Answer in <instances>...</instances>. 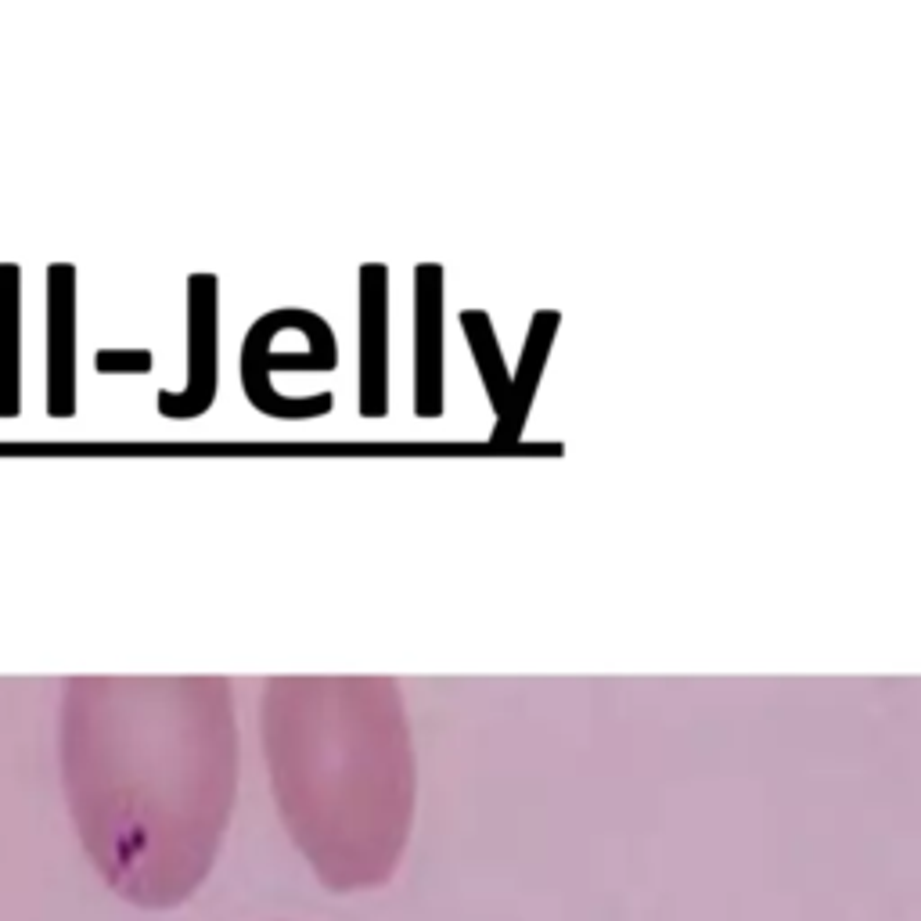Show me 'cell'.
I'll return each instance as SVG.
<instances>
[{
  "label": "cell",
  "mask_w": 921,
  "mask_h": 921,
  "mask_svg": "<svg viewBox=\"0 0 921 921\" xmlns=\"http://www.w3.org/2000/svg\"><path fill=\"white\" fill-rule=\"evenodd\" d=\"M303 310H274L267 317L252 324L249 335H245L242 346V389L249 396V403L267 418H317V414L331 411V393L310 396V400H288V396L274 393L270 375L274 371H331L339 364V353L335 349H306V353H274L270 342L281 328H292L299 324Z\"/></svg>",
  "instance_id": "6da1fadb"
},
{
  "label": "cell",
  "mask_w": 921,
  "mask_h": 921,
  "mask_svg": "<svg viewBox=\"0 0 921 921\" xmlns=\"http://www.w3.org/2000/svg\"><path fill=\"white\" fill-rule=\"evenodd\" d=\"M216 278L191 274L188 278V385L180 393L159 389V414L173 421H191L213 407L220 385V346H216Z\"/></svg>",
  "instance_id": "7a4b0ae2"
},
{
  "label": "cell",
  "mask_w": 921,
  "mask_h": 921,
  "mask_svg": "<svg viewBox=\"0 0 921 921\" xmlns=\"http://www.w3.org/2000/svg\"><path fill=\"white\" fill-rule=\"evenodd\" d=\"M47 414H76V267H47Z\"/></svg>",
  "instance_id": "3957f363"
},
{
  "label": "cell",
  "mask_w": 921,
  "mask_h": 921,
  "mask_svg": "<svg viewBox=\"0 0 921 921\" xmlns=\"http://www.w3.org/2000/svg\"><path fill=\"white\" fill-rule=\"evenodd\" d=\"M360 414H385V267L360 270Z\"/></svg>",
  "instance_id": "277c9868"
},
{
  "label": "cell",
  "mask_w": 921,
  "mask_h": 921,
  "mask_svg": "<svg viewBox=\"0 0 921 921\" xmlns=\"http://www.w3.org/2000/svg\"><path fill=\"white\" fill-rule=\"evenodd\" d=\"M22 411V270L0 263V418Z\"/></svg>",
  "instance_id": "5b68a950"
},
{
  "label": "cell",
  "mask_w": 921,
  "mask_h": 921,
  "mask_svg": "<svg viewBox=\"0 0 921 921\" xmlns=\"http://www.w3.org/2000/svg\"><path fill=\"white\" fill-rule=\"evenodd\" d=\"M439 267L418 270V403L414 411L432 418L439 414L443 385H439Z\"/></svg>",
  "instance_id": "8992f818"
},
{
  "label": "cell",
  "mask_w": 921,
  "mask_h": 921,
  "mask_svg": "<svg viewBox=\"0 0 921 921\" xmlns=\"http://www.w3.org/2000/svg\"><path fill=\"white\" fill-rule=\"evenodd\" d=\"M465 328H468V335H472V353L479 357V364H483V371H486L493 407H497V414H501V421H504L511 411V382H508V371H504V364H501V353L493 346V335H490V328H486L483 313H465ZM501 421H497V425H501Z\"/></svg>",
  "instance_id": "52a82bcc"
},
{
  "label": "cell",
  "mask_w": 921,
  "mask_h": 921,
  "mask_svg": "<svg viewBox=\"0 0 921 921\" xmlns=\"http://www.w3.org/2000/svg\"><path fill=\"white\" fill-rule=\"evenodd\" d=\"M94 367H98L101 375H148L152 371V353L148 349L105 346L94 353Z\"/></svg>",
  "instance_id": "ba28073f"
}]
</instances>
